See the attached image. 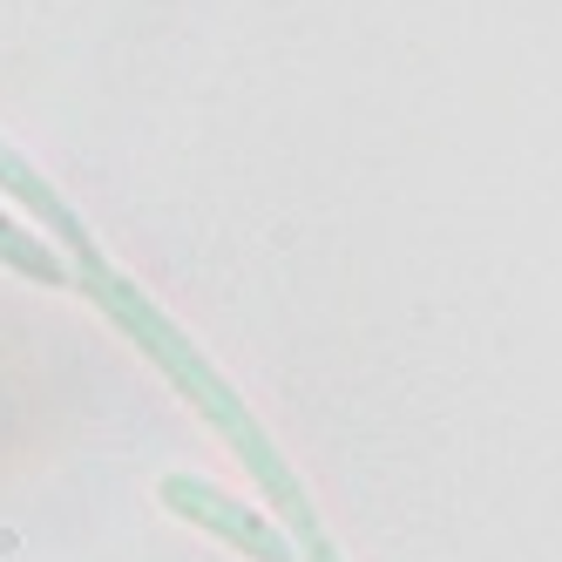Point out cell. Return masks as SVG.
<instances>
[{"label": "cell", "instance_id": "6da1fadb", "mask_svg": "<svg viewBox=\"0 0 562 562\" xmlns=\"http://www.w3.org/2000/svg\"><path fill=\"white\" fill-rule=\"evenodd\" d=\"M0 258H14V265H27V271H42V278H55V271H61L48 251H34V245H27V237H21L8 217H0Z\"/></svg>", "mask_w": 562, "mask_h": 562}]
</instances>
